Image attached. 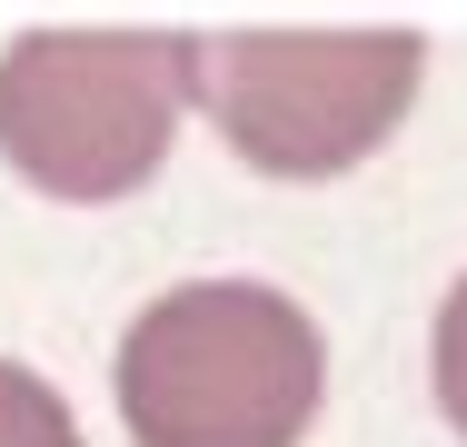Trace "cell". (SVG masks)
Segmentation results:
<instances>
[{"label": "cell", "instance_id": "1", "mask_svg": "<svg viewBox=\"0 0 467 447\" xmlns=\"http://www.w3.org/2000/svg\"><path fill=\"white\" fill-rule=\"evenodd\" d=\"M130 447H298L328 388L308 308L259 278H189L109 358Z\"/></svg>", "mask_w": 467, "mask_h": 447}, {"label": "cell", "instance_id": "2", "mask_svg": "<svg viewBox=\"0 0 467 447\" xmlns=\"http://www.w3.org/2000/svg\"><path fill=\"white\" fill-rule=\"evenodd\" d=\"M209 80L189 30H20L0 50V160L50 199H130Z\"/></svg>", "mask_w": 467, "mask_h": 447}, {"label": "cell", "instance_id": "3", "mask_svg": "<svg viewBox=\"0 0 467 447\" xmlns=\"http://www.w3.org/2000/svg\"><path fill=\"white\" fill-rule=\"evenodd\" d=\"M418 30H239L209 40V120L269 179H338L408 120Z\"/></svg>", "mask_w": 467, "mask_h": 447}, {"label": "cell", "instance_id": "4", "mask_svg": "<svg viewBox=\"0 0 467 447\" xmlns=\"http://www.w3.org/2000/svg\"><path fill=\"white\" fill-rule=\"evenodd\" d=\"M0 447H80V418L60 408V388L10 358H0Z\"/></svg>", "mask_w": 467, "mask_h": 447}, {"label": "cell", "instance_id": "5", "mask_svg": "<svg viewBox=\"0 0 467 447\" xmlns=\"http://www.w3.org/2000/svg\"><path fill=\"white\" fill-rule=\"evenodd\" d=\"M428 378H438V408H448V428L467 438V278L438 298V348H428Z\"/></svg>", "mask_w": 467, "mask_h": 447}]
</instances>
